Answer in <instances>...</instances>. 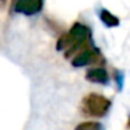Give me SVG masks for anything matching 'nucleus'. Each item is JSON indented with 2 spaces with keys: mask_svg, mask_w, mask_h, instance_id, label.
Segmentation results:
<instances>
[{
  "mask_svg": "<svg viewBox=\"0 0 130 130\" xmlns=\"http://www.w3.org/2000/svg\"><path fill=\"white\" fill-rule=\"evenodd\" d=\"M42 9V0H18L15 10L24 14H35Z\"/></svg>",
  "mask_w": 130,
  "mask_h": 130,
  "instance_id": "3",
  "label": "nucleus"
},
{
  "mask_svg": "<svg viewBox=\"0 0 130 130\" xmlns=\"http://www.w3.org/2000/svg\"><path fill=\"white\" fill-rule=\"evenodd\" d=\"M102 124L96 120H87V122H81L80 124H77L74 130H102Z\"/></svg>",
  "mask_w": 130,
  "mask_h": 130,
  "instance_id": "6",
  "label": "nucleus"
},
{
  "mask_svg": "<svg viewBox=\"0 0 130 130\" xmlns=\"http://www.w3.org/2000/svg\"><path fill=\"white\" fill-rule=\"evenodd\" d=\"M110 99L101 94H88L81 102V110L84 115L92 118H104L110 109Z\"/></svg>",
  "mask_w": 130,
  "mask_h": 130,
  "instance_id": "1",
  "label": "nucleus"
},
{
  "mask_svg": "<svg viewBox=\"0 0 130 130\" xmlns=\"http://www.w3.org/2000/svg\"><path fill=\"white\" fill-rule=\"evenodd\" d=\"M88 37V29L81 24H74V27L71 28L70 34H69V46H70V52H73L74 49H77Z\"/></svg>",
  "mask_w": 130,
  "mask_h": 130,
  "instance_id": "2",
  "label": "nucleus"
},
{
  "mask_svg": "<svg viewBox=\"0 0 130 130\" xmlns=\"http://www.w3.org/2000/svg\"><path fill=\"white\" fill-rule=\"evenodd\" d=\"M88 81L91 83H98V84H106L109 81V77H108V73L105 69L102 67H95V69H91V70L87 71L85 74Z\"/></svg>",
  "mask_w": 130,
  "mask_h": 130,
  "instance_id": "5",
  "label": "nucleus"
},
{
  "mask_svg": "<svg viewBox=\"0 0 130 130\" xmlns=\"http://www.w3.org/2000/svg\"><path fill=\"white\" fill-rule=\"evenodd\" d=\"M95 59H96V52L92 51V49H85V51H83L80 55H77L74 57L71 64L74 67H84V66L92 63Z\"/></svg>",
  "mask_w": 130,
  "mask_h": 130,
  "instance_id": "4",
  "label": "nucleus"
},
{
  "mask_svg": "<svg viewBox=\"0 0 130 130\" xmlns=\"http://www.w3.org/2000/svg\"><path fill=\"white\" fill-rule=\"evenodd\" d=\"M101 20L104 21L106 25H112V27H113V25H118V24H119V20H118V18H116L115 15H112L109 11H105V10L101 13Z\"/></svg>",
  "mask_w": 130,
  "mask_h": 130,
  "instance_id": "7",
  "label": "nucleus"
}]
</instances>
